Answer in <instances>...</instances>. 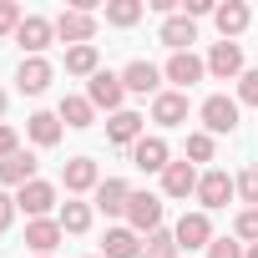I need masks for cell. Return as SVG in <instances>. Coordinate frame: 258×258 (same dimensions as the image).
<instances>
[{
  "label": "cell",
  "instance_id": "6da1fadb",
  "mask_svg": "<svg viewBox=\"0 0 258 258\" xmlns=\"http://www.w3.org/2000/svg\"><path fill=\"white\" fill-rule=\"evenodd\" d=\"M198 116H203V132L208 137H228L238 126V96H208L198 106Z\"/></svg>",
  "mask_w": 258,
  "mask_h": 258
},
{
  "label": "cell",
  "instance_id": "7a4b0ae2",
  "mask_svg": "<svg viewBox=\"0 0 258 258\" xmlns=\"http://www.w3.org/2000/svg\"><path fill=\"white\" fill-rule=\"evenodd\" d=\"M203 61H208V76H218V81H238V76L248 71L238 41H213V51H208Z\"/></svg>",
  "mask_w": 258,
  "mask_h": 258
},
{
  "label": "cell",
  "instance_id": "3957f363",
  "mask_svg": "<svg viewBox=\"0 0 258 258\" xmlns=\"http://www.w3.org/2000/svg\"><path fill=\"white\" fill-rule=\"evenodd\" d=\"M238 192V177H228L223 167H208L203 177H198V203H203V213H213V208H228V198Z\"/></svg>",
  "mask_w": 258,
  "mask_h": 258
},
{
  "label": "cell",
  "instance_id": "277c9868",
  "mask_svg": "<svg viewBox=\"0 0 258 258\" xmlns=\"http://www.w3.org/2000/svg\"><path fill=\"white\" fill-rule=\"evenodd\" d=\"M172 238H177L182 253H192V248H213V218H208L203 208H198V213H182L177 228H172Z\"/></svg>",
  "mask_w": 258,
  "mask_h": 258
},
{
  "label": "cell",
  "instance_id": "5b68a950",
  "mask_svg": "<svg viewBox=\"0 0 258 258\" xmlns=\"http://www.w3.org/2000/svg\"><path fill=\"white\" fill-rule=\"evenodd\" d=\"M126 228L132 233H157L162 228V198L157 192H132V203H126Z\"/></svg>",
  "mask_w": 258,
  "mask_h": 258
},
{
  "label": "cell",
  "instance_id": "8992f818",
  "mask_svg": "<svg viewBox=\"0 0 258 258\" xmlns=\"http://www.w3.org/2000/svg\"><path fill=\"white\" fill-rule=\"evenodd\" d=\"M86 101H91V106H106V111L116 116V111H121V101H126L121 76H116V71H96V76H91V86H86Z\"/></svg>",
  "mask_w": 258,
  "mask_h": 258
},
{
  "label": "cell",
  "instance_id": "52a82bcc",
  "mask_svg": "<svg viewBox=\"0 0 258 258\" xmlns=\"http://www.w3.org/2000/svg\"><path fill=\"white\" fill-rule=\"evenodd\" d=\"M56 41L91 46V41H96V16H86V11H61V16H56Z\"/></svg>",
  "mask_w": 258,
  "mask_h": 258
},
{
  "label": "cell",
  "instance_id": "ba28073f",
  "mask_svg": "<svg viewBox=\"0 0 258 258\" xmlns=\"http://www.w3.org/2000/svg\"><path fill=\"white\" fill-rule=\"evenodd\" d=\"M51 41H56V21H46V16H26L21 31H16V46H21L26 56H41Z\"/></svg>",
  "mask_w": 258,
  "mask_h": 258
},
{
  "label": "cell",
  "instance_id": "9c48e42d",
  "mask_svg": "<svg viewBox=\"0 0 258 258\" xmlns=\"http://www.w3.org/2000/svg\"><path fill=\"white\" fill-rule=\"evenodd\" d=\"M162 76H167L177 91H187L192 81H203V76H208V61H203V56H192V51H177V56H167Z\"/></svg>",
  "mask_w": 258,
  "mask_h": 258
},
{
  "label": "cell",
  "instance_id": "30bf717a",
  "mask_svg": "<svg viewBox=\"0 0 258 258\" xmlns=\"http://www.w3.org/2000/svg\"><path fill=\"white\" fill-rule=\"evenodd\" d=\"M16 208H21L26 218H51V213H56V187L36 177V182H26V187L16 192Z\"/></svg>",
  "mask_w": 258,
  "mask_h": 258
},
{
  "label": "cell",
  "instance_id": "8fae6325",
  "mask_svg": "<svg viewBox=\"0 0 258 258\" xmlns=\"http://www.w3.org/2000/svg\"><path fill=\"white\" fill-rule=\"evenodd\" d=\"M121 86L132 91V96H157V91H162V66H152V61H126Z\"/></svg>",
  "mask_w": 258,
  "mask_h": 258
},
{
  "label": "cell",
  "instance_id": "7c38bea8",
  "mask_svg": "<svg viewBox=\"0 0 258 258\" xmlns=\"http://www.w3.org/2000/svg\"><path fill=\"white\" fill-rule=\"evenodd\" d=\"M198 167L182 157V162H167V172H162V198H198Z\"/></svg>",
  "mask_w": 258,
  "mask_h": 258
},
{
  "label": "cell",
  "instance_id": "4fadbf2b",
  "mask_svg": "<svg viewBox=\"0 0 258 258\" xmlns=\"http://www.w3.org/2000/svg\"><path fill=\"white\" fill-rule=\"evenodd\" d=\"M142 126H147V116H137V111H116L111 121H106V142H116V147H137L147 132H142Z\"/></svg>",
  "mask_w": 258,
  "mask_h": 258
},
{
  "label": "cell",
  "instance_id": "5bb4252c",
  "mask_svg": "<svg viewBox=\"0 0 258 258\" xmlns=\"http://www.w3.org/2000/svg\"><path fill=\"white\" fill-rule=\"evenodd\" d=\"M132 192H137L132 182H121V177H106V182L96 187V203H91V208H96V213H106V218H116V213L126 218V203H132Z\"/></svg>",
  "mask_w": 258,
  "mask_h": 258
},
{
  "label": "cell",
  "instance_id": "9a60e30c",
  "mask_svg": "<svg viewBox=\"0 0 258 258\" xmlns=\"http://www.w3.org/2000/svg\"><path fill=\"white\" fill-rule=\"evenodd\" d=\"M51 76H56V66H51L46 56H26L21 71H16V86H21L26 96H41V91L51 86Z\"/></svg>",
  "mask_w": 258,
  "mask_h": 258
},
{
  "label": "cell",
  "instance_id": "2e32d148",
  "mask_svg": "<svg viewBox=\"0 0 258 258\" xmlns=\"http://www.w3.org/2000/svg\"><path fill=\"white\" fill-rule=\"evenodd\" d=\"M157 41H162V46H172V56H177V51H192V41H198V26H192L182 11H177V16H167V21L157 26Z\"/></svg>",
  "mask_w": 258,
  "mask_h": 258
},
{
  "label": "cell",
  "instance_id": "e0dca14e",
  "mask_svg": "<svg viewBox=\"0 0 258 258\" xmlns=\"http://www.w3.org/2000/svg\"><path fill=\"white\" fill-rule=\"evenodd\" d=\"M152 121L157 126H182L187 121V91H157L152 96Z\"/></svg>",
  "mask_w": 258,
  "mask_h": 258
},
{
  "label": "cell",
  "instance_id": "ac0fdd59",
  "mask_svg": "<svg viewBox=\"0 0 258 258\" xmlns=\"http://www.w3.org/2000/svg\"><path fill=\"white\" fill-rule=\"evenodd\" d=\"M61 182H66V192H96V187H101V172H96L91 157H71V162L61 167Z\"/></svg>",
  "mask_w": 258,
  "mask_h": 258
},
{
  "label": "cell",
  "instance_id": "d6986e66",
  "mask_svg": "<svg viewBox=\"0 0 258 258\" xmlns=\"http://www.w3.org/2000/svg\"><path fill=\"white\" fill-rule=\"evenodd\" d=\"M61 238H66V233H61V223H56V218H31V223H26V243L36 248V258H51Z\"/></svg>",
  "mask_w": 258,
  "mask_h": 258
},
{
  "label": "cell",
  "instance_id": "ffe728a7",
  "mask_svg": "<svg viewBox=\"0 0 258 258\" xmlns=\"http://www.w3.org/2000/svg\"><path fill=\"white\" fill-rule=\"evenodd\" d=\"M132 162H137L142 172H167V162H172V147H167L162 137H142V142L132 147Z\"/></svg>",
  "mask_w": 258,
  "mask_h": 258
},
{
  "label": "cell",
  "instance_id": "44dd1931",
  "mask_svg": "<svg viewBox=\"0 0 258 258\" xmlns=\"http://www.w3.org/2000/svg\"><path fill=\"white\" fill-rule=\"evenodd\" d=\"M101 258H142V233H132V228H106Z\"/></svg>",
  "mask_w": 258,
  "mask_h": 258
},
{
  "label": "cell",
  "instance_id": "7402d4cb",
  "mask_svg": "<svg viewBox=\"0 0 258 258\" xmlns=\"http://www.w3.org/2000/svg\"><path fill=\"white\" fill-rule=\"evenodd\" d=\"M26 182H36V157L21 147L16 157H6V162H0V187H16V192H21Z\"/></svg>",
  "mask_w": 258,
  "mask_h": 258
},
{
  "label": "cell",
  "instance_id": "603a6c76",
  "mask_svg": "<svg viewBox=\"0 0 258 258\" xmlns=\"http://www.w3.org/2000/svg\"><path fill=\"white\" fill-rule=\"evenodd\" d=\"M213 21H218V31H223V41H238V36L248 31V21H253V11L243 6V0H228V6H218V11H213Z\"/></svg>",
  "mask_w": 258,
  "mask_h": 258
},
{
  "label": "cell",
  "instance_id": "cb8c5ba5",
  "mask_svg": "<svg viewBox=\"0 0 258 258\" xmlns=\"http://www.w3.org/2000/svg\"><path fill=\"white\" fill-rule=\"evenodd\" d=\"M61 126H66V121H61L56 111H31L26 132H31V142H36V147H56V142H61Z\"/></svg>",
  "mask_w": 258,
  "mask_h": 258
},
{
  "label": "cell",
  "instance_id": "d4e9b609",
  "mask_svg": "<svg viewBox=\"0 0 258 258\" xmlns=\"http://www.w3.org/2000/svg\"><path fill=\"white\" fill-rule=\"evenodd\" d=\"M91 218H96V208L91 203H61V213H56V223H61V233H86L91 228Z\"/></svg>",
  "mask_w": 258,
  "mask_h": 258
},
{
  "label": "cell",
  "instance_id": "484cf974",
  "mask_svg": "<svg viewBox=\"0 0 258 258\" xmlns=\"http://www.w3.org/2000/svg\"><path fill=\"white\" fill-rule=\"evenodd\" d=\"M56 116H61L66 126H91V121H96V106H91L86 96H61Z\"/></svg>",
  "mask_w": 258,
  "mask_h": 258
},
{
  "label": "cell",
  "instance_id": "4316f807",
  "mask_svg": "<svg viewBox=\"0 0 258 258\" xmlns=\"http://www.w3.org/2000/svg\"><path fill=\"white\" fill-rule=\"evenodd\" d=\"M66 71H71V76H96V71H101L96 46H71V51H66Z\"/></svg>",
  "mask_w": 258,
  "mask_h": 258
},
{
  "label": "cell",
  "instance_id": "83f0119b",
  "mask_svg": "<svg viewBox=\"0 0 258 258\" xmlns=\"http://www.w3.org/2000/svg\"><path fill=\"white\" fill-rule=\"evenodd\" d=\"M142 21V0H106V26H137Z\"/></svg>",
  "mask_w": 258,
  "mask_h": 258
},
{
  "label": "cell",
  "instance_id": "f1b7e54d",
  "mask_svg": "<svg viewBox=\"0 0 258 258\" xmlns=\"http://www.w3.org/2000/svg\"><path fill=\"white\" fill-rule=\"evenodd\" d=\"M182 248H177V238H172V228H157V233H147V243H142V258H177Z\"/></svg>",
  "mask_w": 258,
  "mask_h": 258
},
{
  "label": "cell",
  "instance_id": "f546056e",
  "mask_svg": "<svg viewBox=\"0 0 258 258\" xmlns=\"http://www.w3.org/2000/svg\"><path fill=\"white\" fill-rule=\"evenodd\" d=\"M233 238H238V243H248V248L258 243V208H243V213L233 218Z\"/></svg>",
  "mask_w": 258,
  "mask_h": 258
},
{
  "label": "cell",
  "instance_id": "4dcf8cb0",
  "mask_svg": "<svg viewBox=\"0 0 258 258\" xmlns=\"http://www.w3.org/2000/svg\"><path fill=\"white\" fill-rule=\"evenodd\" d=\"M213 152H218V137H208V132L187 137V162H213Z\"/></svg>",
  "mask_w": 258,
  "mask_h": 258
},
{
  "label": "cell",
  "instance_id": "1f68e13d",
  "mask_svg": "<svg viewBox=\"0 0 258 258\" xmlns=\"http://www.w3.org/2000/svg\"><path fill=\"white\" fill-rule=\"evenodd\" d=\"M21 21H26V16H21L16 0H0V36H16V31H21Z\"/></svg>",
  "mask_w": 258,
  "mask_h": 258
},
{
  "label": "cell",
  "instance_id": "d6a6232c",
  "mask_svg": "<svg viewBox=\"0 0 258 258\" xmlns=\"http://www.w3.org/2000/svg\"><path fill=\"white\" fill-rule=\"evenodd\" d=\"M238 106H258V66L238 76Z\"/></svg>",
  "mask_w": 258,
  "mask_h": 258
},
{
  "label": "cell",
  "instance_id": "836d02e7",
  "mask_svg": "<svg viewBox=\"0 0 258 258\" xmlns=\"http://www.w3.org/2000/svg\"><path fill=\"white\" fill-rule=\"evenodd\" d=\"M238 198H243L248 208H258V167H248V172H238Z\"/></svg>",
  "mask_w": 258,
  "mask_h": 258
},
{
  "label": "cell",
  "instance_id": "e575fe53",
  "mask_svg": "<svg viewBox=\"0 0 258 258\" xmlns=\"http://www.w3.org/2000/svg\"><path fill=\"white\" fill-rule=\"evenodd\" d=\"M208 258H248V248H243L238 238H213V248H208Z\"/></svg>",
  "mask_w": 258,
  "mask_h": 258
},
{
  "label": "cell",
  "instance_id": "d590c367",
  "mask_svg": "<svg viewBox=\"0 0 258 258\" xmlns=\"http://www.w3.org/2000/svg\"><path fill=\"white\" fill-rule=\"evenodd\" d=\"M21 152V137H16V126H6V121H0V162H6V157H16Z\"/></svg>",
  "mask_w": 258,
  "mask_h": 258
},
{
  "label": "cell",
  "instance_id": "8d00e7d4",
  "mask_svg": "<svg viewBox=\"0 0 258 258\" xmlns=\"http://www.w3.org/2000/svg\"><path fill=\"white\" fill-rule=\"evenodd\" d=\"M16 213H21V208H16V198H11L6 187H0V233H6V228L16 223Z\"/></svg>",
  "mask_w": 258,
  "mask_h": 258
},
{
  "label": "cell",
  "instance_id": "74e56055",
  "mask_svg": "<svg viewBox=\"0 0 258 258\" xmlns=\"http://www.w3.org/2000/svg\"><path fill=\"white\" fill-rule=\"evenodd\" d=\"M218 6H213V0H182V16L187 21H198V16H213Z\"/></svg>",
  "mask_w": 258,
  "mask_h": 258
},
{
  "label": "cell",
  "instance_id": "f35d334b",
  "mask_svg": "<svg viewBox=\"0 0 258 258\" xmlns=\"http://www.w3.org/2000/svg\"><path fill=\"white\" fill-rule=\"evenodd\" d=\"M0 116H6V91H0Z\"/></svg>",
  "mask_w": 258,
  "mask_h": 258
},
{
  "label": "cell",
  "instance_id": "ab89813d",
  "mask_svg": "<svg viewBox=\"0 0 258 258\" xmlns=\"http://www.w3.org/2000/svg\"><path fill=\"white\" fill-rule=\"evenodd\" d=\"M248 258H258V243H253V248H248Z\"/></svg>",
  "mask_w": 258,
  "mask_h": 258
},
{
  "label": "cell",
  "instance_id": "60d3db41",
  "mask_svg": "<svg viewBox=\"0 0 258 258\" xmlns=\"http://www.w3.org/2000/svg\"><path fill=\"white\" fill-rule=\"evenodd\" d=\"M96 258H101V253H96Z\"/></svg>",
  "mask_w": 258,
  "mask_h": 258
}]
</instances>
